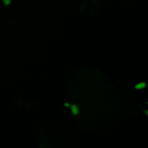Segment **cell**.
Here are the masks:
<instances>
[{"label": "cell", "instance_id": "277c9868", "mask_svg": "<svg viewBox=\"0 0 148 148\" xmlns=\"http://www.w3.org/2000/svg\"><path fill=\"white\" fill-rule=\"evenodd\" d=\"M91 14H92V16H97L99 15V13H100V11H99V10L98 8H93L92 9V10H91Z\"/></svg>", "mask_w": 148, "mask_h": 148}, {"label": "cell", "instance_id": "6da1fadb", "mask_svg": "<svg viewBox=\"0 0 148 148\" xmlns=\"http://www.w3.org/2000/svg\"><path fill=\"white\" fill-rule=\"evenodd\" d=\"M90 8V4L89 2H84L80 6V12L83 14H86L88 12Z\"/></svg>", "mask_w": 148, "mask_h": 148}, {"label": "cell", "instance_id": "7a4b0ae2", "mask_svg": "<svg viewBox=\"0 0 148 148\" xmlns=\"http://www.w3.org/2000/svg\"><path fill=\"white\" fill-rule=\"evenodd\" d=\"M12 103H13V105L14 106V107L17 108H21L22 104H23L22 101L19 98H14L12 101Z\"/></svg>", "mask_w": 148, "mask_h": 148}, {"label": "cell", "instance_id": "3957f363", "mask_svg": "<svg viewBox=\"0 0 148 148\" xmlns=\"http://www.w3.org/2000/svg\"><path fill=\"white\" fill-rule=\"evenodd\" d=\"M91 2L96 6H102L105 3L106 0H91Z\"/></svg>", "mask_w": 148, "mask_h": 148}]
</instances>
